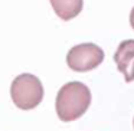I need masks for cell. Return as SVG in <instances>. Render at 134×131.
<instances>
[{"label":"cell","mask_w":134,"mask_h":131,"mask_svg":"<svg viewBox=\"0 0 134 131\" xmlns=\"http://www.w3.org/2000/svg\"><path fill=\"white\" fill-rule=\"evenodd\" d=\"M91 104V91L82 82H68L56 95V114L65 122L75 121L87 112Z\"/></svg>","instance_id":"obj_1"},{"label":"cell","mask_w":134,"mask_h":131,"mask_svg":"<svg viewBox=\"0 0 134 131\" xmlns=\"http://www.w3.org/2000/svg\"><path fill=\"white\" fill-rule=\"evenodd\" d=\"M12 101L20 110H33L42 102L43 85L38 76L32 73H20L12 82L10 87Z\"/></svg>","instance_id":"obj_2"},{"label":"cell","mask_w":134,"mask_h":131,"mask_svg":"<svg viewBox=\"0 0 134 131\" xmlns=\"http://www.w3.org/2000/svg\"><path fill=\"white\" fill-rule=\"evenodd\" d=\"M104 61V50L95 43H81L74 46L66 55V64L75 72L95 69Z\"/></svg>","instance_id":"obj_3"},{"label":"cell","mask_w":134,"mask_h":131,"mask_svg":"<svg viewBox=\"0 0 134 131\" xmlns=\"http://www.w3.org/2000/svg\"><path fill=\"white\" fill-rule=\"evenodd\" d=\"M114 62L127 82L134 81V39L122 41L114 53Z\"/></svg>","instance_id":"obj_4"},{"label":"cell","mask_w":134,"mask_h":131,"mask_svg":"<svg viewBox=\"0 0 134 131\" xmlns=\"http://www.w3.org/2000/svg\"><path fill=\"white\" fill-rule=\"evenodd\" d=\"M53 12L62 20H71L81 13L84 7V0H49Z\"/></svg>","instance_id":"obj_5"},{"label":"cell","mask_w":134,"mask_h":131,"mask_svg":"<svg viewBox=\"0 0 134 131\" xmlns=\"http://www.w3.org/2000/svg\"><path fill=\"white\" fill-rule=\"evenodd\" d=\"M130 25L134 29V7H133V10H131V13H130Z\"/></svg>","instance_id":"obj_6"},{"label":"cell","mask_w":134,"mask_h":131,"mask_svg":"<svg viewBox=\"0 0 134 131\" xmlns=\"http://www.w3.org/2000/svg\"><path fill=\"white\" fill-rule=\"evenodd\" d=\"M133 124H134V121H133Z\"/></svg>","instance_id":"obj_7"}]
</instances>
